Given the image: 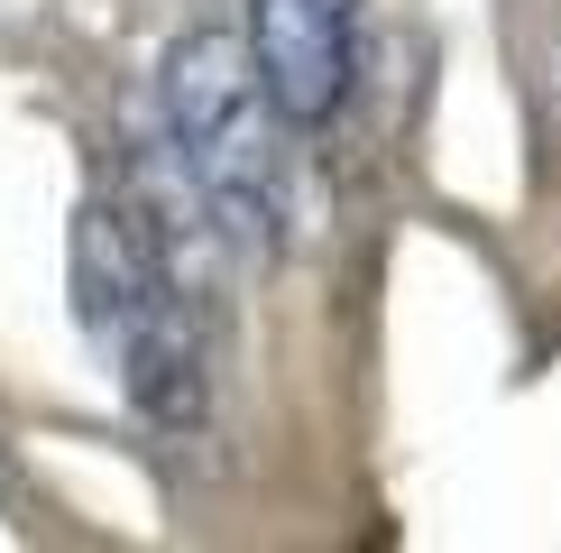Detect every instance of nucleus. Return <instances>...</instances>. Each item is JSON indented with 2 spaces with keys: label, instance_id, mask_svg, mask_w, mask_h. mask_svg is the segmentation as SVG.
<instances>
[{
  "label": "nucleus",
  "instance_id": "nucleus-1",
  "mask_svg": "<svg viewBox=\"0 0 561 553\" xmlns=\"http://www.w3.org/2000/svg\"><path fill=\"white\" fill-rule=\"evenodd\" d=\"M157 111H167L184 167L213 194L240 249H276L286 230V111L249 65V37L230 29H184L157 75Z\"/></svg>",
  "mask_w": 561,
  "mask_h": 553
},
{
  "label": "nucleus",
  "instance_id": "nucleus-2",
  "mask_svg": "<svg viewBox=\"0 0 561 553\" xmlns=\"http://www.w3.org/2000/svg\"><path fill=\"white\" fill-rule=\"evenodd\" d=\"M121 167H129V213L148 230L167 286L194 295V305H221L230 295V249L240 240H230V222L213 213V194L194 184V167H184V148H175V129H167L157 102L121 111Z\"/></svg>",
  "mask_w": 561,
  "mask_h": 553
},
{
  "label": "nucleus",
  "instance_id": "nucleus-3",
  "mask_svg": "<svg viewBox=\"0 0 561 553\" xmlns=\"http://www.w3.org/2000/svg\"><path fill=\"white\" fill-rule=\"evenodd\" d=\"M249 65L286 129H332L359 83V0H249Z\"/></svg>",
  "mask_w": 561,
  "mask_h": 553
},
{
  "label": "nucleus",
  "instance_id": "nucleus-4",
  "mask_svg": "<svg viewBox=\"0 0 561 553\" xmlns=\"http://www.w3.org/2000/svg\"><path fill=\"white\" fill-rule=\"evenodd\" d=\"M111 360H121V397L148 433H184L213 425V351H203V305L194 295H175L167 276H157L148 295L129 305V323L111 332Z\"/></svg>",
  "mask_w": 561,
  "mask_h": 553
},
{
  "label": "nucleus",
  "instance_id": "nucleus-5",
  "mask_svg": "<svg viewBox=\"0 0 561 553\" xmlns=\"http://www.w3.org/2000/svg\"><path fill=\"white\" fill-rule=\"evenodd\" d=\"M65 276H75V323L92 341H111L129 323V305L157 286V249H148V230H138L129 203H83L75 213V240H65Z\"/></svg>",
  "mask_w": 561,
  "mask_h": 553
}]
</instances>
